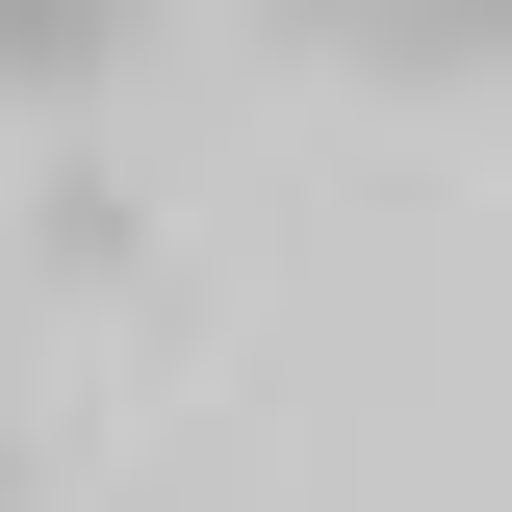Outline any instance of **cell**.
Wrapping results in <instances>:
<instances>
[{
	"mask_svg": "<svg viewBox=\"0 0 512 512\" xmlns=\"http://www.w3.org/2000/svg\"><path fill=\"white\" fill-rule=\"evenodd\" d=\"M308 52H333V77H384V103H461V77H512V0H333Z\"/></svg>",
	"mask_w": 512,
	"mask_h": 512,
	"instance_id": "cell-1",
	"label": "cell"
},
{
	"mask_svg": "<svg viewBox=\"0 0 512 512\" xmlns=\"http://www.w3.org/2000/svg\"><path fill=\"white\" fill-rule=\"evenodd\" d=\"M0 487H26V436H0Z\"/></svg>",
	"mask_w": 512,
	"mask_h": 512,
	"instance_id": "cell-4",
	"label": "cell"
},
{
	"mask_svg": "<svg viewBox=\"0 0 512 512\" xmlns=\"http://www.w3.org/2000/svg\"><path fill=\"white\" fill-rule=\"evenodd\" d=\"M256 26H333V0H256Z\"/></svg>",
	"mask_w": 512,
	"mask_h": 512,
	"instance_id": "cell-3",
	"label": "cell"
},
{
	"mask_svg": "<svg viewBox=\"0 0 512 512\" xmlns=\"http://www.w3.org/2000/svg\"><path fill=\"white\" fill-rule=\"evenodd\" d=\"M154 0H0V103H103Z\"/></svg>",
	"mask_w": 512,
	"mask_h": 512,
	"instance_id": "cell-2",
	"label": "cell"
}]
</instances>
